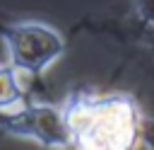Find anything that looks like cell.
Listing matches in <instances>:
<instances>
[{
	"label": "cell",
	"instance_id": "7a4b0ae2",
	"mask_svg": "<svg viewBox=\"0 0 154 150\" xmlns=\"http://www.w3.org/2000/svg\"><path fill=\"white\" fill-rule=\"evenodd\" d=\"M10 65L22 75H43L65 51L63 36L43 22H19L2 31Z\"/></svg>",
	"mask_w": 154,
	"mask_h": 150
},
{
	"label": "cell",
	"instance_id": "6da1fadb",
	"mask_svg": "<svg viewBox=\"0 0 154 150\" xmlns=\"http://www.w3.org/2000/svg\"><path fill=\"white\" fill-rule=\"evenodd\" d=\"M63 121L75 150H140L144 119L125 92L82 90L63 106Z\"/></svg>",
	"mask_w": 154,
	"mask_h": 150
},
{
	"label": "cell",
	"instance_id": "277c9868",
	"mask_svg": "<svg viewBox=\"0 0 154 150\" xmlns=\"http://www.w3.org/2000/svg\"><path fill=\"white\" fill-rule=\"evenodd\" d=\"M24 104L22 73L14 65H0V111H14Z\"/></svg>",
	"mask_w": 154,
	"mask_h": 150
},
{
	"label": "cell",
	"instance_id": "5b68a950",
	"mask_svg": "<svg viewBox=\"0 0 154 150\" xmlns=\"http://www.w3.org/2000/svg\"><path fill=\"white\" fill-rule=\"evenodd\" d=\"M132 22L137 24L142 39L154 48V0H135Z\"/></svg>",
	"mask_w": 154,
	"mask_h": 150
},
{
	"label": "cell",
	"instance_id": "3957f363",
	"mask_svg": "<svg viewBox=\"0 0 154 150\" xmlns=\"http://www.w3.org/2000/svg\"><path fill=\"white\" fill-rule=\"evenodd\" d=\"M5 119L0 121V128L17 135V138H29L36 140L46 148H67V128L63 121V111L48 104H22L14 111L2 114Z\"/></svg>",
	"mask_w": 154,
	"mask_h": 150
}]
</instances>
